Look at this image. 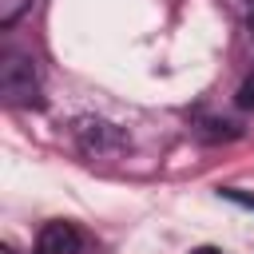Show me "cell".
I'll use <instances>...</instances> for the list:
<instances>
[{
  "mask_svg": "<svg viewBox=\"0 0 254 254\" xmlns=\"http://www.w3.org/2000/svg\"><path fill=\"white\" fill-rule=\"evenodd\" d=\"M0 95L12 107L40 103V75H36V64L24 52H4V60H0Z\"/></svg>",
  "mask_w": 254,
  "mask_h": 254,
  "instance_id": "cell-1",
  "label": "cell"
},
{
  "mask_svg": "<svg viewBox=\"0 0 254 254\" xmlns=\"http://www.w3.org/2000/svg\"><path fill=\"white\" fill-rule=\"evenodd\" d=\"M75 143H79V151L83 155H91V159H103V155H119L123 147H127V135L115 127V123H107V119H79L75 123Z\"/></svg>",
  "mask_w": 254,
  "mask_h": 254,
  "instance_id": "cell-2",
  "label": "cell"
},
{
  "mask_svg": "<svg viewBox=\"0 0 254 254\" xmlns=\"http://www.w3.org/2000/svg\"><path fill=\"white\" fill-rule=\"evenodd\" d=\"M79 250H83V234L75 222H64V218L44 222L36 238V254H79Z\"/></svg>",
  "mask_w": 254,
  "mask_h": 254,
  "instance_id": "cell-3",
  "label": "cell"
},
{
  "mask_svg": "<svg viewBox=\"0 0 254 254\" xmlns=\"http://www.w3.org/2000/svg\"><path fill=\"white\" fill-rule=\"evenodd\" d=\"M28 8H32V0H0V28H12Z\"/></svg>",
  "mask_w": 254,
  "mask_h": 254,
  "instance_id": "cell-4",
  "label": "cell"
},
{
  "mask_svg": "<svg viewBox=\"0 0 254 254\" xmlns=\"http://www.w3.org/2000/svg\"><path fill=\"white\" fill-rule=\"evenodd\" d=\"M218 194L230 198V202H238V206H250V210H254V194H242V190H234V187H222Z\"/></svg>",
  "mask_w": 254,
  "mask_h": 254,
  "instance_id": "cell-5",
  "label": "cell"
},
{
  "mask_svg": "<svg viewBox=\"0 0 254 254\" xmlns=\"http://www.w3.org/2000/svg\"><path fill=\"white\" fill-rule=\"evenodd\" d=\"M238 107H254V75H246V83L238 87Z\"/></svg>",
  "mask_w": 254,
  "mask_h": 254,
  "instance_id": "cell-6",
  "label": "cell"
},
{
  "mask_svg": "<svg viewBox=\"0 0 254 254\" xmlns=\"http://www.w3.org/2000/svg\"><path fill=\"white\" fill-rule=\"evenodd\" d=\"M190 254H222V250H218V246H194Z\"/></svg>",
  "mask_w": 254,
  "mask_h": 254,
  "instance_id": "cell-7",
  "label": "cell"
},
{
  "mask_svg": "<svg viewBox=\"0 0 254 254\" xmlns=\"http://www.w3.org/2000/svg\"><path fill=\"white\" fill-rule=\"evenodd\" d=\"M0 254H16V250H12V246H4V250H0Z\"/></svg>",
  "mask_w": 254,
  "mask_h": 254,
  "instance_id": "cell-8",
  "label": "cell"
}]
</instances>
